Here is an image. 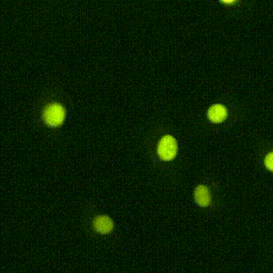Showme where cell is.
Instances as JSON below:
<instances>
[{
    "label": "cell",
    "instance_id": "6",
    "mask_svg": "<svg viewBox=\"0 0 273 273\" xmlns=\"http://www.w3.org/2000/svg\"><path fill=\"white\" fill-rule=\"evenodd\" d=\"M264 163H265L266 168L273 172V153H269L266 156Z\"/></svg>",
    "mask_w": 273,
    "mask_h": 273
},
{
    "label": "cell",
    "instance_id": "5",
    "mask_svg": "<svg viewBox=\"0 0 273 273\" xmlns=\"http://www.w3.org/2000/svg\"><path fill=\"white\" fill-rule=\"evenodd\" d=\"M195 200L201 206H207L211 202V197L207 188L204 185H199L195 190Z\"/></svg>",
    "mask_w": 273,
    "mask_h": 273
},
{
    "label": "cell",
    "instance_id": "7",
    "mask_svg": "<svg viewBox=\"0 0 273 273\" xmlns=\"http://www.w3.org/2000/svg\"><path fill=\"white\" fill-rule=\"evenodd\" d=\"M221 1H223V2H225V3H232V2H233L234 0H221Z\"/></svg>",
    "mask_w": 273,
    "mask_h": 273
},
{
    "label": "cell",
    "instance_id": "4",
    "mask_svg": "<svg viewBox=\"0 0 273 273\" xmlns=\"http://www.w3.org/2000/svg\"><path fill=\"white\" fill-rule=\"evenodd\" d=\"M95 230L100 233H109L113 229V221L108 216H99L94 221Z\"/></svg>",
    "mask_w": 273,
    "mask_h": 273
},
{
    "label": "cell",
    "instance_id": "1",
    "mask_svg": "<svg viewBox=\"0 0 273 273\" xmlns=\"http://www.w3.org/2000/svg\"><path fill=\"white\" fill-rule=\"evenodd\" d=\"M66 118V109L58 103H53L44 109V119L51 127H58L64 123Z\"/></svg>",
    "mask_w": 273,
    "mask_h": 273
},
{
    "label": "cell",
    "instance_id": "2",
    "mask_svg": "<svg viewBox=\"0 0 273 273\" xmlns=\"http://www.w3.org/2000/svg\"><path fill=\"white\" fill-rule=\"evenodd\" d=\"M177 153V143L171 136L163 137L158 146V154L163 160H171Z\"/></svg>",
    "mask_w": 273,
    "mask_h": 273
},
{
    "label": "cell",
    "instance_id": "3",
    "mask_svg": "<svg viewBox=\"0 0 273 273\" xmlns=\"http://www.w3.org/2000/svg\"><path fill=\"white\" fill-rule=\"evenodd\" d=\"M226 109L223 105L216 104L208 110V117L212 123H221L226 118Z\"/></svg>",
    "mask_w": 273,
    "mask_h": 273
}]
</instances>
